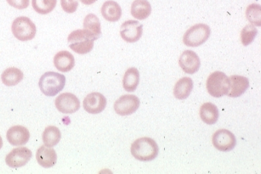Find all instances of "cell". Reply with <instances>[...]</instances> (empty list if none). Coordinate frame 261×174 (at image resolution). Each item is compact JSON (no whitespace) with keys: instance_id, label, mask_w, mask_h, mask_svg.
Masks as SVG:
<instances>
[{"instance_id":"6da1fadb","label":"cell","mask_w":261,"mask_h":174,"mask_svg":"<svg viewBox=\"0 0 261 174\" xmlns=\"http://www.w3.org/2000/svg\"><path fill=\"white\" fill-rule=\"evenodd\" d=\"M130 152L136 159L148 162L157 157L159 148L154 140L149 137H143L133 142Z\"/></svg>"},{"instance_id":"7a4b0ae2","label":"cell","mask_w":261,"mask_h":174,"mask_svg":"<svg viewBox=\"0 0 261 174\" xmlns=\"http://www.w3.org/2000/svg\"><path fill=\"white\" fill-rule=\"evenodd\" d=\"M65 82L64 74L49 71L40 78L38 85L42 93L47 96H55L64 89Z\"/></svg>"},{"instance_id":"3957f363","label":"cell","mask_w":261,"mask_h":174,"mask_svg":"<svg viewBox=\"0 0 261 174\" xmlns=\"http://www.w3.org/2000/svg\"><path fill=\"white\" fill-rule=\"evenodd\" d=\"M94 40L84 29L72 32L67 38L69 47L79 54H86L93 51Z\"/></svg>"},{"instance_id":"277c9868","label":"cell","mask_w":261,"mask_h":174,"mask_svg":"<svg viewBox=\"0 0 261 174\" xmlns=\"http://www.w3.org/2000/svg\"><path fill=\"white\" fill-rule=\"evenodd\" d=\"M229 86L230 83L228 77L222 71L214 72L207 79V90L211 96L215 98H220L228 94Z\"/></svg>"},{"instance_id":"5b68a950","label":"cell","mask_w":261,"mask_h":174,"mask_svg":"<svg viewBox=\"0 0 261 174\" xmlns=\"http://www.w3.org/2000/svg\"><path fill=\"white\" fill-rule=\"evenodd\" d=\"M11 30L14 37L22 42L33 40L37 33L35 23L27 17L15 19L11 26Z\"/></svg>"},{"instance_id":"8992f818","label":"cell","mask_w":261,"mask_h":174,"mask_svg":"<svg viewBox=\"0 0 261 174\" xmlns=\"http://www.w3.org/2000/svg\"><path fill=\"white\" fill-rule=\"evenodd\" d=\"M211 32V28L207 24H195L186 31L184 36V44L190 47L201 46L208 39Z\"/></svg>"},{"instance_id":"52a82bcc","label":"cell","mask_w":261,"mask_h":174,"mask_svg":"<svg viewBox=\"0 0 261 174\" xmlns=\"http://www.w3.org/2000/svg\"><path fill=\"white\" fill-rule=\"evenodd\" d=\"M140 106V101L135 95L126 94L121 96L114 103V110L121 116L134 114Z\"/></svg>"},{"instance_id":"ba28073f","label":"cell","mask_w":261,"mask_h":174,"mask_svg":"<svg viewBox=\"0 0 261 174\" xmlns=\"http://www.w3.org/2000/svg\"><path fill=\"white\" fill-rule=\"evenodd\" d=\"M33 157L32 151L27 147L13 149L7 155L6 162L8 166L13 168H21L25 166Z\"/></svg>"},{"instance_id":"9c48e42d","label":"cell","mask_w":261,"mask_h":174,"mask_svg":"<svg viewBox=\"0 0 261 174\" xmlns=\"http://www.w3.org/2000/svg\"><path fill=\"white\" fill-rule=\"evenodd\" d=\"M55 105L58 110L63 114H73L80 110L81 103L75 95L65 92L56 98Z\"/></svg>"},{"instance_id":"30bf717a","label":"cell","mask_w":261,"mask_h":174,"mask_svg":"<svg viewBox=\"0 0 261 174\" xmlns=\"http://www.w3.org/2000/svg\"><path fill=\"white\" fill-rule=\"evenodd\" d=\"M213 143L218 150L222 152H229L235 147L236 138L229 131L220 130L213 135Z\"/></svg>"},{"instance_id":"8fae6325","label":"cell","mask_w":261,"mask_h":174,"mask_svg":"<svg viewBox=\"0 0 261 174\" xmlns=\"http://www.w3.org/2000/svg\"><path fill=\"white\" fill-rule=\"evenodd\" d=\"M143 24L134 20H129L121 24L120 35L125 42L134 43L138 41L143 35Z\"/></svg>"},{"instance_id":"7c38bea8","label":"cell","mask_w":261,"mask_h":174,"mask_svg":"<svg viewBox=\"0 0 261 174\" xmlns=\"http://www.w3.org/2000/svg\"><path fill=\"white\" fill-rule=\"evenodd\" d=\"M107 105V98L99 92H92L88 94L83 101V108L85 110L92 114H98L102 112Z\"/></svg>"},{"instance_id":"4fadbf2b","label":"cell","mask_w":261,"mask_h":174,"mask_svg":"<svg viewBox=\"0 0 261 174\" xmlns=\"http://www.w3.org/2000/svg\"><path fill=\"white\" fill-rule=\"evenodd\" d=\"M179 66L185 73L194 74L199 71L201 60L197 54L192 51H186L179 60Z\"/></svg>"},{"instance_id":"5bb4252c","label":"cell","mask_w":261,"mask_h":174,"mask_svg":"<svg viewBox=\"0 0 261 174\" xmlns=\"http://www.w3.org/2000/svg\"><path fill=\"white\" fill-rule=\"evenodd\" d=\"M6 137L11 145L21 146L28 143L30 139V132L23 126H15L9 129Z\"/></svg>"},{"instance_id":"9a60e30c","label":"cell","mask_w":261,"mask_h":174,"mask_svg":"<svg viewBox=\"0 0 261 174\" xmlns=\"http://www.w3.org/2000/svg\"><path fill=\"white\" fill-rule=\"evenodd\" d=\"M229 89L228 96L232 98H237L242 96L249 87V81L247 78L240 76L229 77Z\"/></svg>"},{"instance_id":"2e32d148","label":"cell","mask_w":261,"mask_h":174,"mask_svg":"<svg viewBox=\"0 0 261 174\" xmlns=\"http://www.w3.org/2000/svg\"><path fill=\"white\" fill-rule=\"evenodd\" d=\"M36 158L38 163L45 168H51L57 162V154L55 149L45 145L38 149Z\"/></svg>"},{"instance_id":"e0dca14e","label":"cell","mask_w":261,"mask_h":174,"mask_svg":"<svg viewBox=\"0 0 261 174\" xmlns=\"http://www.w3.org/2000/svg\"><path fill=\"white\" fill-rule=\"evenodd\" d=\"M54 63L58 71L65 73L70 71L75 66V58L68 51H60L56 54Z\"/></svg>"},{"instance_id":"ac0fdd59","label":"cell","mask_w":261,"mask_h":174,"mask_svg":"<svg viewBox=\"0 0 261 174\" xmlns=\"http://www.w3.org/2000/svg\"><path fill=\"white\" fill-rule=\"evenodd\" d=\"M101 13L106 20L110 22H116L120 19L122 11L117 2L109 0L103 3Z\"/></svg>"},{"instance_id":"d6986e66","label":"cell","mask_w":261,"mask_h":174,"mask_svg":"<svg viewBox=\"0 0 261 174\" xmlns=\"http://www.w3.org/2000/svg\"><path fill=\"white\" fill-rule=\"evenodd\" d=\"M151 5L147 0H135L132 5L130 13L133 17L139 20L147 19L151 13Z\"/></svg>"},{"instance_id":"ffe728a7","label":"cell","mask_w":261,"mask_h":174,"mask_svg":"<svg viewBox=\"0 0 261 174\" xmlns=\"http://www.w3.org/2000/svg\"><path fill=\"white\" fill-rule=\"evenodd\" d=\"M83 27L84 30L91 35L95 40H98L102 36L100 21L97 16L93 13H90L85 17Z\"/></svg>"},{"instance_id":"44dd1931","label":"cell","mask_w":261,"mask_h":174,"mask_svg":"<svg viewBox=\"0 0 261 174\" xmlns=\"http://www.w3.org/2000/svg\"><path fill=\"white\" fill-rule=\"evenodd\" d=\"M200 116L204 123L208 124V125H213L218 121V117H219V111H218L217 106L214 104L204 103L200 110Z\"/></svg>"},{"instance_id":"7402d4cb","label":"cell","mask_w":261,"mask_h":174,"mask_svg":"<svg viewBox=\"0 0 261 174\" xmlns=\"http://www.w3.org/2000/svg\"><path fill=\"white\" fill-rule=\"evenodd\" d=\"M193 89V82L190 78L179 79L174 87V94L179 100H185L190 96Z\"/></svg>"},{"instance_id":"603a6c76","label":"cell","mask_w":261,"mask_h":174,"mask_svg":"<svg viewBox=\"0 0 261 174\" xmlns=\"http://www.w3.org/2000/svg\"><path fill=\"white\" fill-rule=\"evenodd\" d=\"M24 74L16 67H10L2 74V83L8 87L17 85L23 79Z\"/></svg>"},{"instance_id":"cb8c5ba5","label":"cell","mask_w":261,"mask_h":174,"mask_svg":"<svg viewBox=\"0 0 261 174\" xmlns=\"http://www.w3.org/2000/svg\"><path fill=\"white\" fill-rule=\"evenodd\" d=\"M140 80L138 69L132 67L126 71L123 77V86L126 91L134 92L136 90Z\"/></svg>"},{"instance_id":"d4e9b609","label":"cell","mask_w":261,"mask_h":174,"mask_svg":"<svg viewBox=\"0 0 261 174\" xmlns=\"http://www.w3.org/2000/svg\"><path fill=\"white\" fill-rule=\"evenodd\" d=\"M61 138L62 134L60 131L55 126L47 127L42 134V140L45 146L48 147H53L58 144L60 141Z\"/></svg>"},{"instance_id":"484cf974","label":"cell","mask_w":261,"mask_h":174,"mask_svg":"<svg viewBox=\"0 0 261 174\" xmlns=\"http://www.w3.org/2000/svg\"><path fill=\"white\" fill-rule=\"evenodd\" d=\"M57 0H32L34 10L41 15H46L51 12L56 8Z\"/></svg>"},{"instance_id":"4316f807","label":"cell","mask_w":261,"mask_h":174,"mask_svg":"<svg viewBox=\"0 0 261 174\" xmlns=\"http://www.w3.org/2000/svg\"><path fill=\"white\" fill-rule=\"evenodd\" d=\"M247 19L253 26H261V7L259 4H253L247 7Z\"/></svg>"},{"instance_id":"83f0119b","label":"cell","mask_w":261,"mask_h":174,"mask_svg":"<svg viewBox=\"0 0 261 174\" xmlns=\"http://www.w3.org/2000/svg\"><path fill=\"white\" fill-rule=\"evenodd\" d=\"M257 33V29L252 24H248L245 27L241 33V40H242L243 45L247 46L251 44L255 40Z\"/></svg>"},{"instance_id":"f1b7e54d","label":"cell","mask_w":261,"mask_h":174,"mask_svg":"<svg viewBox=\"0 0 261 174\" xmlns=\"http://www.w3.org/2000/svg\"><path fill=\"white\" fill-rule=\"evenodd\" d=\"M61 6L63 10L67 13H73L77 10V0H61Z\"/></svg>"},{"instance_id":"f546056e","label":"cell","mask_w":261,"mask_h":174,"mask_svg":"<svg viewBox=\"0 0 261 174\" xmlns=\"http://www.w3.org/2000/svg\"><path fill=\"white\" fill-rule=\"evenodd\" d=\"M9 5L18 10H24L29 6L30 0H7Z\"/></svg>"},{"instance_id":"4dcf8cb0","label":"cell","mask_w":261,"mask_h":174,"mask_svg":"<svg viewBox=\"0 0 261 174\" xmlns=\"http://www.w3.org/2000/svg\"><path fill=\"white\" fill-rule=\"evenodd\" d=\"M80 1L82 2L83 4H85V5L90 6L95 3L97 0H80Z\"/></svg>"},{"instance_id":"1f68e13d","label":"cell","mask_w":261,"mask_h":174,"mask_svg":"<svg viewBox=\"0 0 261 174\" xmlns=\"http://www.w3.org/2000/svg\"><path fill=\"white\" fill-rule=\"evenodd\" d=\"M3 146V140H2V138L0 136V149L2 148Z\"/></svg>"}]
</instances>
